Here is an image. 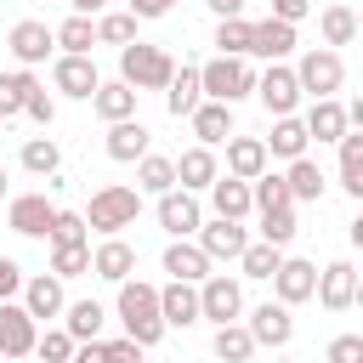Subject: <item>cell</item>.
Listing matches in <instances>:
<instances>
[{
    "label": "cell",
    "mask_w": 363,
    "mask_h": 363,
    "mask_svg": "<svg viewBox=\"0 0 363 363\" xmlns=\"http://www.w3.org/2000/svg\"><path fill=\"white\" fill-rule=\"evenodd\" d=\"M113 312H119V323H125V335L136 340V346H159L164 340V306H159V289L153 284H142V278H130V284H119V301H113Z\"/></svg>",
    "instance_id": "obj_1"
},
{
    "label": "cell",
    "mask_w": 363,
    "mask_h": 363,
    "mask_svg": "<svg viewBox=\"0 0 363 363\" xmlns=\"http://www.w3.org/2000/svg\"><path fill=\"white\" fill-rule=\"evenodd\" d=\"M119 79H125L130 91H170L176 62H170V51H164V45L136 40V45H125V51H119Z\"/></svg>",
    "instance_id": "obj_2"
},
{
    "label": "cell",
    "mask_w": 363,
    "mask_h": 363,
    "mask_svg": "<svg viewBox=\"0 0 363 363\" xmlns=\"http://www.w3.org/2000/svg\"><path fill=\"white\" fill-rule=\"evenodd\" d=\"M136 210H142V193H136V187H119V182H108V187H96V193H91V210H85V221H91V233H102V238H119L125 227H136Z\"/></svg>",
    "instance_id": "obj_3"
},
{
    "label": "cell",
    "mask_w": 363,
    "mask_h": 363,
    "mask_svg": "<svg viewBox=\"0 0 363 363\" xmlns=\"http://www.w3.org/2000/svg\"><path fill=\"white\" fill-rule=\"evenodd\" d=\"M199 74H204V96L227 102V108L244 102V96H255V85H261V74L250 68V57H210Z\"/></svg>",
    "instance_id": "obj_4"
},
{
    "label": "cell",
    "mask_w": 363,
    "mask_h": 363,
    "mask_svg": "<svg viewBox=\"0 0 363 363\" xmlns=\"http://www.w3.org/2000/svg\"><path fill=\"white\" fill-rule=\"evenodd\" d=\"M295 79H301V91H306L312 102H323V96H335V91L346 85V62H340V51H329V45H312V51H301V62H295Z\"/></svg>",
    "instance_id": "obj_5"
},
{
    "label": "cell",
    "mask_w": 363,
    "mask_h": 363,
    "mask_svg": "<svg viewBox=\"0 0 363 363\" xmlns=\"http://www.w3.org/2000/svg\"><path fill=\"white\" fill-rule=\"evenodd\" d=\"M28 352H40L34 312H28L23 301H0V357L17 363V357H28Z\"/></svg>",
    "instance_id": "obj_6"
},
{
    "label": "cell",
    "mask_w": 363,
    "mask_h": 363,
    "mask_svg": "<svg viewBox=\"0 0 363 363\" xmlns=\"http://www.w3.org/2000/svg\"><path fill=\"white\" fill-rule=\"evenodd\" d=\"M255 96H261V108L272 113V119H289L295 108H301V79H295V68H284V62H272L267 74H261V85H255Z\"/></svg>",
    "instance_id": "obj_7"
},
{
    "label": "cell",
    "mask_w": 363,
    "mask_h": 363,
    "mask_svg": "<svg viewBox=\"0 0 363 363\" xmlns=\"http://www.w3.org/2000/svg\"><path fill=\"white\" fill-rule=\"evenodd\" d=\"M51 221H57V204L45 193H17L6 204V227L23 233V238H51Z\"/></svg>",
    "instance_id": "obj_8"
},
{
    "label": "cell",
    "mask_w": 363,
    "mask_h": 363,
    "mask_svg": "<svg viewBox=\"0 0 363 363\" xmlns=\"http://www.w3.org/2000/svg\"><path fill=\"white\" fill-rule=\"evenodd\" d=\"M199 306H204V318L221 329V323H238V312H244V289H238V278H227V272H210L204 284H199Z\"/></svg>",
    "instance_id": "obj_9"
},
{
    "label": "cell",
    "mask_w": 363,
    "mask_h": 363,
    "mask_svg": "<svg viewBox=\"0 0 363 363\" xmlns=\"http://www.w3.org/2000/svg\"><path fill=\"white\" fill-rule=\"evenodd\" d=\"M51 85H57L62 96H74V102H91V96L102 91V74H96L91 57H57V62H51Z\"/></svg>",
    "instance_id": "obj_10"
},
{
    "label": "cell",
    "mask_w": 363,
    "mask_h": 363,
    "mask_svg": "<svg viewBox=\"0 0 363 363\" xmlns=\"http://www.w3.org/2000/svg\"><path fill=\"white\" fill-rule=\"evenodd\" d=\"M6 45H11V57H17L23 68H34V62H45V57L57 51V28H45V23H34V17H23V23H11Z\"/></svg>",
    "instance_id": "obj_11"
},
{
    "label": "cell",
    "mask_w": 363,
    "mask_h": 363,
    "mask_svg": "<svg viewBox=\"0 0 363 363\" xmlns=\"http://www.w3.org/2000/svg\"><path fill=\"white\" fill-rule=\"evenodd\" d=\"M272 295H278L284 306L318 301V267L301 261V255H284V267H278V278H272Z\"/></svg>",
    "instance_id": "obj_12"
},
{
    "label": "cell",
    "mask_w": 363,
    "mask_h": 363,
    "mask_svg": "<svg viewBox=\"0 0 363 363\" xmlns=\"http://www.w3.org/2000/svg\"><path fill=\"white\" fill-rule=\"evenodd\" d=\"M318 306H323V312L357 306V267H352V261H329V267L318 272Z\"/></svg>",
    "instance_id": "obj_13"
},
{
    "label": "cell",
    "mask_w": 363,
    "mask_h": 363,
    "mask_svg": "<svg viewBox=\"0 0 363 363\" xmlns=\"http://www.w3.org/2000/svg\"><path fill=\"white\" fill-rule=\"evenodd\" d=\"M159 227H164L170 238H193V233L204 227V210H199V199H193L187 187L164 193V199H159Z\"/></svg>",
    "instance_id": "obj_14"
},
{
    "label": "cell",
    "mask_w": 363,
    "mask_h": 363,
    "mask_svg": "<svg viewBox=\"0 0 363 363\" xmlns=\"http://www.w3.org/2000/svg\"><path fill=\"white\" fill-rule=\"evenodd\" d=\"M199 250H204L210 261H238V255L250 250V233H244L238 221H221V216H216V221L199 227Z\"/></svg>",
    "instance_id": "obj_15"
},
{
    "label": "cell",
    "mask_w": 363,
    "mask_h": 363,
    "mask_svg": "<svg viewBox=\"0 0 363 363\" xmlns=\"http://www.w3.org/2000/svg\"><path fill=\"white\" fill-rule=\"evenodd\" d=\"M250 335H255V346H289V340H295L289 306H284V301H261V306L250 312Z\"/></svg>",
    "instance_id": "obj_16"
},
{
    "label": "cell",
    "mask_w": 363,
    "mask_h": 363,
    "mask_svg": "<svg viewBox=\"0 0 363 363\" xmlns=\"http://www.w3.org/2000/svg\"><path fill=\"white\" fill-rule=\"evenodd\" d=\"M23 306L34 312V323H40V318H62V312H68L62 278H57V272H34V278L23 284Z\"/></svg>",
    "instance_id": "obj_17"
},
{
    "label": "cell",
    "mask_w": 363,
    "mask_h": 363,
    "mask_svg": "<svg viewBox=\"0 0 363 363\" xmlns=\"http://www.w3.org/2000/svg\"><path fill=\"white\" fill-rule=\"evenodd\" d=\"M164 108H170V119H193V113L204 108V74L182 62L176 79H170V91H164Z\"/></svg>",
    "instance_id": "obj_18"
},
{
    "label": "cell",
    "mask_w": 363,
    "mask_h": 363,
    "mask_svg": "<svg viewBox=\"0 0 363 363\" xmlns=\"http://www.w3.org/2000/svg\"><path fill=\"white\" fill-rule=\"evenodd\" d=\"M147 142H153L147 125H142V119H125V125H108V142H102V147H108V159H119V164H142V159L153 153Z\"/></svg>",
    "instance_id": "obj_19"
},
{
    "label": "cell",
    "mask_w": 363,
    "mask_h": 363,
    "mask_svg": "<svg viewBox=\"0 0 363 363\" xmlns=\"http://www.w3.org/2000/svg\"><path fill=\"white\" fill-rule=\"evenodd\" d=\"M267 142L261 136H227V176H238V182H255V176H267Z\"/></svg>",
    "instance_id": "obj_20"
},
{
    "label": "cell",
    "mask_w": 363,
    "mask_h": 363,
    "mask_svg": "<svg viewBox=\"0 0 363 363\" xmlns=\"http://www.w3.org/2000/svg\"><path fill=\"white\" fill-rule=\"evenodd\" d=\"M176 182H182L187 193H210V187L221 182V164H216V153H210V147H187V153L176 159Z\"/></svg>",
    "instance_id": "obj_21"
},
{
    "label": "cell",
    "mask_w": 363,
    "mask_h": 363,
    "mask_svg": "<svg viewBox=\"0 0 363 363\" xmlns=\"http://www.w3.org/2000/svg\"><path fill=\"white\" fill-rule=\"evenodd\" d=\"M210 204H216V216H221V221H244V216L255 210V187L221 170V182L210 187Z\"/></svg>",
    "instance_id": "obj_22"
},
{
    "label": "cell",
    "mask_w": 363,
    "mask_h": 363,
    "mask_svg": "<svg viewBox=\"0 0 363 363\" xmlns=\"http://www.w3.org/2000/svg\"><path fill=\"white\" fill-rule=\"evenodd\" d=\"M210 267H216V261H210L199 244H187V238H176V244L164 250V272H170L176 284H204V278H210Z\"/></svg>",
    "instance_id": "obj_23"
},
{
    "label": "cell",
    "mask_w": 363,
    "mask_h": 363,
    "mask_svg": "<svg viewBox=\"0 0 363 363\" xmlns=\"http://www.w3.org/2000/svg\"><path fill=\"white\" fill-rule=\"evenodd\" d=\"M159 306H164V323L170 329H187V323H199L204 318V306H199V284H164L159 289Z\"/></svg>",
    "instance_id": "obj_24"
},
{
    "label": "cell",
    "mask_w": 363,
    "mask_h": 363,
    "mask_svg": "<svg viewBox=\"0 0 363 363\" xmlns=\"http://www.w3.org/2000/svg\"><path fill=\"white\" fill-rule=\"evenodd\" d=\"M91 272H96V278H108V284H130V272H136V250H130L125 238H102V244H96Z\"/></svg>",
    "instance_id": "obj_25"
},
{
    "label": "cell",
    "mask_w": 363,
    "mask_h": 363,
    "mask_svg": "<svg viewBox=\"0 0 363 363\" xmlns=\"http://www.w3.org/2000/svg\"><path fill=\"white\" fill-rule=\"evenodd\" d=\"M352 130V119H346V108L335 102V96H323V102H312L306 108V136H318V142H335L340 147V136Z\"/></svg>",
    "instance_id": "obj_26"
},
{
    "label": "cell",
    "mask_w": 363,
    "mask_h": 363,
    "mask_svg": "<svg viewBox=\"0 0 363 363\" xmlns=\"http://www.w3.org/2000/svg\"><path fill=\"white\" fill-rule=\"evenodd\" d=\"M136 96H142V91H130L125 79H108V85L91 96V108H96L108 125H125V119H136Z\"/></svg>",
    "instance_id": "obj_27"
},
{
    "label": "cell",
    "mask_w": 363,
    "mask_h": 363,
    "mask_svg": "<svg viewBox=\"0 0 363 363\" xmlns=\"http://www.w3.org/2000/svg\"><path fill=\"white\" fill-rule=\"evenodd\" d=\"M306 142H312V136H306V119H295V113H289V119H272L267 153H272V159H289V164H295V159H306Z\"/></svg>",
    "instance_id": "obj_28"
},
{
    "label": "cell",
    "mask_w": 363,
    "mask_h": 363,
    "mask_svg": "<svg viewBox=\"0 0 363 363\" xmlns=\"http://www.w3.org/2000/svg\"><path fill=\"white\" fill-rule=\"evenodd\" d=\"M295 51V28L289 23H278V17H267V23H255V45H250V57H267V62H284Z\"/></svg>",
    "instance_id": "obj_29"
},
{
    "label": "cell",
    "mask_w": 363,
    "mask_h": 363,
    "mask_svg": "<svg viewBox=\"0 0 363 363\" xmlns=\"http://www.w3.org/2000/svg\"><path fill=\"white\" fill-rule=\"evenodd\" d=\"M193 136H199V147H216V142H227V136H233V108L204 96V108L193 113Z\"/></svg>",
    "instance_id": "obj_30"
},
{
    "label": "cell",
    "mask_w": 363,
    "mask_h": 363,
    "mask_svg": "<svg viewBox=\"0 0 363 363\" xmlns=\"http://www.w3.org/2000/svg\"><path fill=\"white\" fill-rule=\"evenodd\" d=\"M182 182H176V159H164V153H147L142 164H136V193H153V199H164V193H176Z\"/></svg>",
    "instance_id": "obj_31"
},
{
    "label": "cell",
    "mask_w": 363,
    "mask_h": 363,
    "mask_svg": "<svg viewBox=\"0 0 363 363\" xmlns=\"http://www.w3.org/2000/svg\"><path fill=\"white\" fill-rule=\"evenodd\" d=\"M102 323H108V312H102V301H68V312H62V329L85 346V340H96L102 335Z\"/></svg>",
    "instance_id": "obj_32"
},
{
    "label": "cell",
    "mask_w": 363,
    "mask_h": 363,
    "mask_svg": "<svg viewBox=\"0 0 363 363\" xmlns=\"http://www.w3.org/2000/svg\"><path fill=\"white\" fill-rule=\"evenodd\" d=\"M284 182H289V199H295V204H318V199H323V170H318V159H295V164L284 170Z\"/></svg>",
    "instance_id": "obj_33"
},
{
    "label": "cell",
    "mask_w": 363,
    "mask_h": 363,
    "mask_svg": "<svg viewBox=\"0 0 363 363\" xmlns=\"http://www.w3.org/2000/svg\"><path fill=\"white\" fill-rule=\"evenodd\" d=\"M210 346H216L221 363H250V357H255V335H250V323H221Z\"/></svg>",
    "instance_id": "obj_34"
},
{
    "label": "cell",
    "mask_w": 363,
    "mask_h": 363,
    "mask_svg": "<svg viewBox=\"0 0 363 363\" xmlns=\"http://www.w3.org/2000/svg\"><path fill=\"white\" fill-rule=\"evenodd\" d=\"M340 187L363 204V130H346L340 136Z\"/></svg>",
    "instance_id": "obj_35"
},
{
    "label": "cell",
    "mask_w": 363,
    "mask_h": 363,
    "mask_svg": "<svg viewBox=\"0 0 363 363\" xmlns=\"http://www.w3.org/2000/svg\"><path fill=\"white\" fill-rule=\"evenodd\" d=\"M136 23H142L136 11H102L96 17V45H119V51L136 45Z\"/></svg>",
    "instance_id": "obj_36"
},
{
    "label": "cell",
    "mask_w": 363,
    "mask_h": 363,
    "mask_svg": "<svg viewBox=\"0 0 363 363\" xmlns=\"http://www.w3.org/2000/svg\"><path fill=\"white\" fill-rule=\"evenodd\" d=\"M318 28H323V45H329V51H335V45H352V40H357V11H352V6H323Z\"/></svg>",
    "instance_id": "obj_37"
},
{
    "label": "cell",
    "mask_w": 363,
    "mask_h": 363,
    "mask_svg": "<svg viewBox=\"0 0 363 363\" xmlns=\"http://www.w3.org/2000/svg\"><path fill=\"white\" fill-rule=\"evenodd\" d=\"M17 159H23V170H28V176H57V164H62V147H57L51 136H28Z\"/></svg>",
    "instance_id": "obj_38"
},
{
    "label": "cell",
    "mask_w": 363,
    "mask_h": 363,
    "mask_svg": "<svg viewBox=\"0 0 363 363\" xmlns=\"http://www.w3.org/2000/svg\"><path fill=\"white\" fill-rule=\"evenodd\" d=\"M250 45H255V23H244V17L216 23V51L221 57H250Z\"/></svg>",
    "instance_id": "obj_39"
},
{
    "label": "cell",
    "mask_w": 363,
    "mask_h": 363,
    "mask_svg": "<svg viewBox=\"0 0 363 363\" xmlns=\"http://www.w3.org/2000/svg\"><path fill=\"white\" fill-rule=\"evenodd\" d=\"M34 85H40V79H34L28 68H17V74H0V119H17Z\"/></svg>",
    "instance_id": "obj_40"
},
{
    "label": "cell",
    "mask_w": 363,
    "mask_h": 363,
    "mask_svg": "<svg viewBox=\"0 0 363 363\" xmlns=\"http://www.w3.org/2000/svg\"><path fill=\"white\" fill-rule=\"evenodd\" d=\"M57 45H62V57H91V45H96V23H91V17H68V23L57 28Z\"/></svg>",
    "instance_id": "obj_41"
},
{
    "label": "cell",
    "mask_w": 363,
    "mask_h": 363,
    "mask_svg": "<svg viewBox=\"0 0 363 363\" xmlns=\"http://www.w3.org/2000/svg\"><path fill=\"white\" fill-rule=\"evenodd\" d=\"M91 261H96L91 244H51V272L57 278H79V272H91Z\"/></svg>",
    "instance_id": "obj_42"
},
{
    "label": "cell",
    "mask_w": 363,
    "mask_h": 363,
    "mask_svg": "<svg viewBox=\"0 0 363 363\" xmlns=\"http://www.w3.org/2000/svg\"><path fill=\"white\" fill-rule=\"evenodd\" d=\"M238 267H244V278H278V267H284V250L278 244H250L244 255H238Z\"/></svg>",
    "instance_id": "obj_43"
},
{
    "label": "cell",
    "mask_w": 363,
    "mask_h": 363,
    "mask_svg": "<svg viewBox=\"0 0 363 363\" xmlns=\"http://www.w3.org/2000/svg\"><path fill=\"white\" fill-rule=\"evenodd\" d=\"M250 187H255V210H261V216H267V210L295 204V199H289V182H284V176H272V170H267V176H255Z\"/></svg>",
    "instance_id": "obj_44"
},
{
    "label": "cell",
    "mask_w": 363,
    "mask_h": 363,
    "mask_svg": "<svg viewBox=\"0 0 363 363\" xmlns=\"http://www.w3.org/2000/svg\"><path fill=\"white\" fill-rule=\"evenodd\" d=\"M51 244H91V221L79 210H57L51 221Z\"/></svg>",
    "instance_id": "obj_45"
},
{
    "label": "cell",
    "mask_w": 363,
    "mask_h": 363,
    "mask_svg": "<svg viewBox=\"0 0 363 363\" xmlns=\"http://www.w3.org/2000/svg\"><path fill=\"white\" fill-rule=\"evenodd\" d=\"M261 238L284 250V244L295 238V204H284V210H267V216H261Z\"/></svg>",
    "instance_id": "obj_46"
},
{
    "label": "cell",
    "mask_w": 363,
    "mask_h": 363,
    "mask_svg": "<svg viewBox=\"0 0 363 363\" xmlns=\"http://www.w3.org/2000/svg\"><path fill=\"white\" fill-rule=\"evenodd\" d=\"M74 352H79V340H74L68 329H45V335H40V357H45V363H74Z\"/></svg>",
    "instance_id": "obj_47"
},
{
    "label": "cell",
    "mask_w": 363,
    "mask_h": 363,
    "mask_svg": "<svg viewBox=\"0 0 363 363\" xmlns=\"http://www.w3.org/2000/svg\"><path fill=\"white\" fill-rule=\"evenodd\" d=\"M323 363H363V335H335L323 346Z\"/></svg>",
    "instance_id": "obj_48"
},
{
    "label": "cell",
    "mask_w": 363,
    "mask_h": 363,
    "mask_svg": "<svg viewBox=\"0 0 363 363\" xmlns=\"http://www.w3.org/2000/svg\"><path fill=\"white\" fill-rule=\"evenodd\" d=\"M23 113H28L34 125H51V119H57V102L45 96V85H34V91H28V102H23Z\"/></svg>",
    "instance_id": "obj_49"
},
{
    "label": "cell",
    "mask_w": 363,
    "mask_h": 363,
    "mask_svg": "<svg viewBox=\"0 0 363 363\" xmlns=\"http://www.w3.org/2000/svg\"><path fill=\"white\" fill-rule=\"evenodd\" d=\"M23 284H28V278H23V267H17L11 255H0V301H11Z\"/></svg>",
    "instance_id": "obj_50"
},
{
    "label": "cell",
    "mask_w": 363,
    "mask_h": 363,
    "mask_svg": "<svg viewBox=\"0 0 363 363\" xmlns=\"http://www.w3.org/2000/svg\"><path fill=\"white\" fill-rule=\"evenodd\" d=\"M142 352H147V346H136L130 335H119V340H108V357H113V363H147Z\"/></svg>",
    "instance_id": "obj_51"
},
{
    "label": "cell",
    "mask_w": 363,
    "mask_h": 363,
    "mask_svg": "<svg viewBox=\"0 0 363 363\" xmlns=\"http://www.w3.org/2000/svg\"><path fill=\"white\" fill-rule=\"evenodd\" d=\"M306 11H312V0H272V17H278V23H289V28H295Z\"/></svg>",
    "instance_id": "obj_52"
},
{
    "label": "cell",
    "mask_w": 363,
    "mask_h": 363,
    "mask_svg": "<svg viewBox=\"0 0 363 363\" xmlns=\"http://www.w3.org/2000/svg\"><path fill=\"white\" fill-rule=\"evenodd\" d=\"M74 363H113V357H108V346H96V340H85V346L74 352Z\"/></svg>",
    "instance_id": "obj_53"
},
{
    "label": "cell",
    "mask_w": 363,
    "mask_h": 363,
    "mask_svg": "<svg viewBox=\"0 0 363 363\" xmlns=\"http://www.w3.org/2000/svg\"><path fill=\"white\" fill-rule=\"evenodd\" d=\"M204 6H210V11L227 23V17H244V6H250V0H204Z\"/></svg>",
    "instance_id": "obj_54"
},
{
    "label": "cell",
    "mask_w": 363,
    "mask_h": 363,
    "mask_svg": "<svg viewBox=\"0 0 363 363\" xmlns=\"http://www.w3.org/2000/svg\"><path fill=\"white\" fill-rule=\"evenodd\" d=\"M170 6H176V0H130V11H136V17H164Z\"/></svg>",
    "instance_id": "obj_55"
},
{
    "label": "cell",
    "mask_w": 363,
    "mask_h": 363,
    "mask_svg": "<svg viewBox=\"0 0 363 363\" xmlns=\"http://www.w3.org/2000/svg\"><path fill=\"white\" fill-rule=\"evenodd\" d=\"M68 6H74V17H96L108 0H68Z\"/></svg>",
    "instance_id": "obj_56"
},
{
    "label": "cell",
    "mask_w": 363,
    "mask_h": 363,
    "mask_svg": "<svg viewBox=\"0 0 363 363\" xmlns=\"http://www.w3.org/2000/svg\"><path fill=\"white\" fill-rule=\"evenodd\" d=\"M346 119H352V130H363V96H352V102H346Z\"/></svg>",
    "instance_id": "obj_57"
},
{
    "label": "cell",
    "mask_w": 363,
    "mask_h": 363,
    "mask_svg": "<svg viewBox=\"0 0 363 363\" xmlns=\"http://www.w3.org/2000/svg\"><path fill=\"white\" fill-rule=\"evenodd\" d=\"M352 244L363 250V210H357V221H352Z\"/></svg>",
    "instance_id": "obj_58"
},
{
    "label": "cell",
    "mask_w": 363,
    "mask_h": 363,
    "mask_svg": "<svg viewBox=\"0 0 363 363\" xmlns=\"http://www.w3.org/2000/svg\"><path fill=\"white\" fill-rule=\"evenodd\" d=\"M0 199H6V164H0Z\"/></svg>",
    "instance_id": "obj_59"
},
{
    "label": "cell",
    "mask_w": 363,
    "mask_h": 363,
    "mask_svg": "<svg viewBox=\"0 0 363 363\" xmlns=\"http://www.w3.org/2000/svg\"><path fill=\"white\" fill-rule=\"evenodd\" d=\"M357 306H363V278H357Z\"/></svg>",
    "instance_id": "obj_60"
},
{
    "label": "cell",
    "mask_w": 363,
    "mask_h": 363,
    "mask_svg": "<svg viewBox=\"0 0 363 363\" xmlns=\"http://www.w3.org/2000/svg\"><path fill=\"white\" fill-rule=\"evenodd\" d=\"M357 28H363V11H357Z\"/></svg>",
    "instance_id": "obj_61"
},
{
    "label": "cell",
    "mask_w": 363,
    "mask_h": 363,
    "mask_svg": "<svg viewBox=\"0 0 363 363\" xmlns=\"http://www.w3.org/2000/svg\"><path fill=\"white\" fill-rule=\"evenodd\" d=\"M284 363H295V357H284Z\"/></svg>",
    "instance_id": "obj_62"
},
{
    "label": "cell",
    "mask_w": 363,
    "mask_h": 363,
    "mask_svg": "<svg viewBox=\"0 0 363 363\" xmlns=\"http://www.w3.org/2000/svg\"><path fill=\"white\" fill-rule=\"evenodd\" d=\"M0 125H6V119H0Z\"/></svg>",
    "instance_id": "obj_63"
},
{
    "label": "cell",
    "mask_w": 363,
    "mask_h": 363,
    "mask_svg": "<svg viewBox=\"0 0 363 363\" xmlns=\"http://www.w3.org/2000/svg\"><path fill=\"white\" fill-rule=\"evenodd\" d=\"M0 363H6V357H0Z\"/></svg>",
    "instance_id": "obj_64"
}]
</instances>
